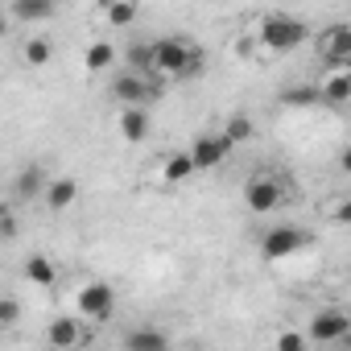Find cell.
Returning a JSON list of instances; mask_svg holds the SVG:
<instances>
[{"mask_svg":"<svg viewBox=\"0 0 351 351\" xmlns=\"http://www.w3.org/2000/svg\"><path fill=\"white\" fill-rule=\"evenodd\" d=\"M112 62H116V46L112 42H91L87 54H83V66L87 71H108Z\"/></svg>","mask_w":351,"mask_h":351,"instance_id":"20","label":"cell"},{"mask_svg":"<svg viewBox=\"0 0 351 351\" xmlns=\"http://www.w3.org/2000/svg\"><path fill=\"white\" fill-rule=\"evenodd\" d=\"M306 232L302 228H293V223H281V228H269L265 236H261V252H265V261H285V256H293V252H302L306 248Z\"/></svg>","mask_w":351,"mask_h":351,"instance_id":"2","label":"cell"},{"mask_svg":"<svg viewBox=\"0 0 351 351\" xmlns=\"http://www.w3.org/2000/svg\"><path fill=\"white\" fill-rule=\"evenodd\" d=\"M75 310H79L87 322H108L112 310H116V293H112V285H104V281L83 285L79 298H75Z\"/></svg>","mask_w":351,"mask_h":351,"instance_id":"3","label":"cell"},{"mask_svg":"<svg viewBox=\"0 0 351 351\" xmlns=\"http://www.w3.org/2000/svg\"><path fill=\"white\" fill-rule=\"evenodd\" d=\"M0 219H5V240H17V215H13V211H5Z\"/></svg>","mask_w":351,"mask_h":351,"instance_id":"29","label":"cell"},{"mask_svg":"<svg viewBox=\"0 0 351 351\" xmlns=\"http://www.w3.org/2000/svg\"><path fill=\"white\" fill-rule=\"evenodd\" d=\"M46 169L38 165V161H29L21 173H17V182H13V195L17 199H38V195H46Z\"/></svg>","mask_w":351,"mask_h":351,"instance_id":"12","label":"cell"},{"mask_svg":"<svg viewBox=\"0 0 351 351\" xmlns=\"http://www.w3.org/2000/svg\"><path fill=\"white\" fill-rule=\"evenodd\" d=\"M54 9H58V0H13L17 21H46V17H54Z\"/></svg>","mask_w":351,"mask_h":351,"instance_id":"15","label":"cell"},{"mask_svg":"<svg viewBox=\"0 0 351 351\" xmlns=\"http://www.w3.org/2000/svg\"><path fill=\"white\" fill-rule=\"evenodd\" d=\"M46 343L50 347H79L83 343V330H79V318H54L50 326H46Z\"/></svg>","mask_w":351,"mask_h":351,"instance_id":"13","label":"cell"},{"mask_svg":"<svg viewBox=\"0 0 351 351\" xmlns=\"http://www.w3.org/2000/svg\"><path fill=\"white\" fill-rule=\"evenodd\" d=\"M132 351H165L169 347V339H165V330H128V339H124Z\"/></svg>","mask_w":351,"mask_h":351,"instance_id":"19","label":"cell"},{"mask_svg":"<svg viewBox=\"0 0 351 351\" xmlns=\"http://www.w3.org/2000/svg\"><path fill=\"white\" fill-rule=\"evenodd\" d=\"M186 58H191V46H186V42H178V38H161V42H153V75L182 79Z\"/></svg>","mask_w":351,"mask_h":351,"instance_id":"4","label":"cell"},{"mask_svg":"<svg viewBox=\"0 0 351 351\" xmlns=\"http://www.w3.org/2000/svg\"><path fill=\"white\" fill-rule=\"evenodd\" d=\"M21 318V306H17V298H0V326H13Z\"/></svg>","mask_w":351,"mask_h":351,"instance_id":"27","label":"cell"},{"mask_svg":"<svg viewBox=\"0 0 351 351\" xmlns=\"http://www.w3.org/2000/svg\"><path fill=\"white\" fill-rule=\"evenodd\" d=\"M120 136L128 145H141L149 136V112H145V104H124V112H120Z\"/></svg>","mask_w":351,"mask_h":351,"instance_id":"10","label":"cell"},{"mask_svg":"<svg viewBox=\"0 0 351 351\" xmlns=\"http://www.w3.org/2000/svg\"><path fill=\"white\" fill-rule=\"evenodd\" d=\"M244 203H248L252 215H269V211L281 207V186L269 178V173H256V178H248V186H244Z\"/></svg>","mask_w":351,"mask_h":351,"instance_id":"6","label":"cell"},{"mask_svg":"<svg viewBox=\"0 0 351 351\" xmlns=\"http://www.w3.org/2000/svg\"><path fill=\"white\" fill-rule=\"evenodd\" d=\"M104 21L116 25V29H124V25L136 21V5H132V0H112V5L104 9Z\"/></svg>","mask_w":351,"mask_h":351,"instance_id":"21","label":"cell"},{"mask_svg":"<svg viewBox=\"0 0 351 351\" xmlns=\"http://www.w3.org/2000/svg\"><path fill=\"white\" fill-rule=\"evenodd\" d=\"M343 343H351V330H347V335H343Z\"/></svg>","mask_w":351,"mask_h":351,"instance_id":"31","label":"cell"},{"mask_svg":"<svg viewBox=\"0 0 351 351\" xmlns=\"http://www.w3.org/2000/svg\"><path fill=\"white\" fill-rule=\"evenodd\" d=\"M195 169H199V165H195V157H191V153H169V157H165V186L186 182Z\"/></svg>","mask_w":351,"mask_h":351,"instance_id":"16","label":"cell"},{"mask_svg":"<svg viewBox=\"0 0 351 351\" xmlns=\"http://www.w3.org/2000/svg\"><path fill=\"white\" fill-rule=\"evenodd\" d=\"M330 219H335V223H339V228H351V199H347V203H339V207H335V215H330Z\"/></svg>","mask_w":351,"mask_h":351,"instance_id":"28","label":"cell"},{"mask_svg":"<svg viewBox=\"0 0 351 351\" xmlns=\"http://www.w3.org/2000/svg\"><path fill=\"white\" fill-rule=\"evenodd\" d=\"M42 199H46V207H50V211H66V207L79 199V182H75V178H54V182L46 186V195H42Z\"/></svg>","mask_w":351,"mask_h":351,"instance_id":"14","label":"cell"},{"mask_svg":"<svg viewBox=\"0 0 351 351\" xmlns=\"http://www.w3.org/2000/svg\"><path fill=\"white\" fill-rule=\"evenodd\" d=\"M128 66H132V71H153V42L128 46Z\"/></svg>","mask_w":351,"mask_h":351,"instance_id":"24","label":"cell"},{"mask_svg":"<svg viewBox=\"0 0 351 351\" xmlns=\"http://www.w3.org/2000/svg\"><path fill=\"white\" fill-rule=\"evenodd\" d=\"M318 87H322V104H330V108L347 104L351 99V66H330V75Z\"/></svg>","mask_w":351,"mask_h":351,"instance_id":"11","label":"cell"},{"mask_svg":"<svg viewBox=\"0 0 351 351\" xmlns=\"http://www.w3.org/2000/svg\"><path fill=\"white\" fill-rule=\"evenodd\" d=\"M318 58L326 66H351V25H326L318 34Z\"/></svg>","mask_w":351,"mask_h":351,"instance_id":"5","label":"cell"},{"mask_svg":"<svg viewBox=\"0 0 351 351\" xmlns=\"http://www.w3.org/2000/svg\"><path fill=\"white\" fill-rule=\"evenodd\" d=\"M223 136H228L232 145H244V141H252V120H248L244 112H236V116L223 124Z\"/></svg>","mask_w":351,"mask_h":351,"instance_id":"22","label":"cell"},{"mask_svg":"<svg viewBox=\"0 0 351 351\" xmlns=\"http://www.w3.org/2000/svg\"><path fill=\"white\" fill-rule=\"evenodd\" d=\"M281 104H285V108H314V104H322V87H314V83L285 87V91H281Z\"/></svg>","mask_w":351,"mask_h":351,"instance_id":"18","label":"cell"},{"mask_svg":"<svg viewBox=\"0 0 351 351\" xmlns=\"http://www.w3.org/2000/svg\"><path fill=\"white\" fill-rule=\"evenodd\" d=\"M256 38H261L265 50L285 54V50H298V46L310 38V29H306V21H298V17H289V13H269V17L261 21Z\"/></svg>","mask_w":351,"mask_h":351,"instance_id":"1","label":"cell"},{"mask_svg":"<svg viewBox=\"0 0 351 351\" xmlns=\"http://www.w3.org/2000/svg\"><path fill=\"white\" fill-rule=\"evenodd\" d=\"M306 339H310V335H302V330H281V335H277V347H281V351H302Z\"/></svg>","mask_w":351,"mask_h":351,"instance_id":"26","label":"cell"},{"mask_svg":"<svg viewBox=\"0 0 351 351\" xmlns=\"http://www.w3.org/2000/svg\"><path fill=\"white\" fill-rule=\"evenodd\" d=\"M232 149H236V145H232L223 132H207V136H199V141L191 145V157H195V165H199V169H215Z\"/></svg>","mask_w":351,"mask_h":351,"instance_id":"8","label":"cell"},{"mask_svg":"<svg viewBox=\"0 0 351 351\" xmlns=\"http://www.w3.org/2000/svg\"><path fill=\"white\" fill-rule=\"evenodd\" d=\"M347 330H351V318H347L339 306L318 310V314L310 318V339H314V343H343Z\"/></svg>","mask_w":351,"mask_h":351,"instance_id":"7","label":"cell"},{"mask_svg":"<svg viewBox=\"0 0 351 351\" xmlns=\"http://www.w3.org/2000/svg\"><path fill=\"white\" fill-rule=\"evenodd\" d=\"M339 169H343V173H351V145L339 153Z\"/></svg>","mask_w":351,"mask_h":351,"instance_id":"30","label":"cell"},{"mask_svg":"<svg viewBox=\"0 0 351 351\" xmlns=\"http://www.w3.org/2000/svg\"><path fill=\"white\" fill-rule=\"evenodd\" d=\"M112 95L120 104H149V95H157V87L145 83V71H128V75H120L112 83Z\"/></svg>","mask_w":351,"mask_h":351,"instance_id":"9","label":"cell"},{"mask_svg":"<svg viewBox=\"0 0 351 351\" xmlns=\"http://www.w3.org/2000/svg\"><path fill=\"white\" fill-rule=\"evenodd\" d=\"M25 277H29L34 285H42V289H50V285L58 281V269L50 265V256H42V252H34V256L25 261Z\"/></svg>","mask_w":351,"mask_h":351,"instance_id":"17","label":"cell"},{"mask_svg":"<svg viewBox=\"0 0 351 351\" xmlns=\"http://www.w3.org/2000/svg\"><path fill=\"white\" fill-rule=\"evenodd\" d=\"M203 71H207V50H203V46H191V58H186L182 79H195V75H203Z\"/></svg>","mask_w":351,"mask_h":351,"instance_id":"25","label":"cell"},{"mask_svg":"<svg viewBox=\"0 0 351 351\" xmlns=\"http://www.w3.org/2000/svg\"><path fill=\"white\" fill-rule=\"evenodd\" d=\"M50 54H54V46H50L46 38H29V42H25V62H29V66H46Z\"/></svg>","mask_w":351,"mask_h":351,"instance_id":"23","label":"cell"}]
</instances>
